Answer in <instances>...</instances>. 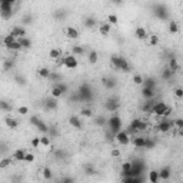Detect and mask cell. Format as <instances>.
I'll list each match as a JSON object with an SVG mask.
<instances>
[{
    "label": "cell",
    "mask_w": 183,
    "mask_h": 183,
    "mask_svg": "<svg viewBox=\"0 0 183 183\" xmlns=\"http://www.w3.org/2000/svg\"><path fill=\"white\" fill-rule=\"evenodd\" d=\"M77 96H79V102H90L92 97H93L92 87L87 83L80 84V86H79V90H77Z\"/></svg>",
    "instance_id": "1"
},
{
    "label": "cell",
    "mask_w": 183,
    "mask_h": 183,
    "mask_svg": "<svg viewBox=\"0 0 183 183\" xmlns=\"http://www.w3.org/2000/svg\"><path fill=\"white\" fill-rule=\"evenodd\" d=\"M107 126H109V129H110V133L115 136L119 130H122V126H123L120 116L119 115H112L109 119H107Z\"/></svg>",
    "instance_id": "2"
},
{
    "label": "cell",
    "mask_w": 183,
    "mask_h": 183,
    "mask_svg": "<svg viewBox=\"0 0 183 183\" xmlns=\"http://www.w3.org/2000/svg\"><path fill=\"white\" fill-rule=\"evenodd\" d=\"M12 16H13V4L2 2L0 3V17L4 20H9L12 19Z\"/></svg>",
    "instance_id": "3"
},
{
    "label": "cell",
    "mask_w": 183,
    "mask_h": 183,
    "mask_svg": "<svg viewBox=\"0 0 183 183\" xmlns=\"http://www.w3.org/2000/svg\"><path fill=\"white\" fill-rule=\"evenodd\" d=\"M63 66L66 69H70V70L76 69L77 66H79V62H77L76 56H74V55H66V56H63Z\"/></svg>",
    "instance_id": "4"
},
{
    "label": "cell",
    "mask_w": 183,
    "mask_h": 183,
    "mask_svg": "<svg viewBox=\"0 0 183 183\" xmlns=\"http://www.w3.org/2000/svg\"><path fill=\"white\" fill-rule=\"evenodd\" d=\"M30 123H32L33 126H36V129H37L39 132H42V133H49V126L46 125L43 120L39 119L37 116H32V117H30Z\"/></svg>",
    "instance_id": "5"
},
{
    "label": "cell",
    "mask_w": 183,
    "mask_h": 183,
    "mask_svg": "<svg viewBox=\"0 0 183 183\" xmlns=\"http://www.w3.org/2000/svg\"><path fill=\"white\" fill-rule=\"evenodd\" d=\"M172 129H173V120H170L169 117L162 119L160 122L158 123V130L160 133H167V132H170Z\"/></svg>",
    "instance_id": "6"
},
{
    "label": "cell",
    "mask_w": 183,
    "mask_h": 183,
    "mask_svg": "<svg viewBox=\"0 0 183 183\" xmlns=\"http://www.w3.org/2000/svg\"><path fill=\"white\" fill-rule=\"evenodd\" d=\"M166 107H167V103H164V102H154L153 106H152L150 115L162 116V115H163V112L166 110Z\"/></svg>",
    "instance_id": "7"
},
{
    "label": "cell",
    "mask_w": 183,
    "mask_h": 183,
    "mask_svg": "<svg viewBox=\"0 0 183 183\" xmlns=\"http://www.w3.org/2000/svg\"><path fill=\"white\" fill-rule=\"evenodd\" d=\"M115 139H116V142H117L119 145H122V146H127L129 142H130L129 133L126 132V130H119V132L115 135Z\"/></svg>",
    "instance_id": "8"
},
{
    "label": "cell",
    "mask_w": 183,
    "mask_h": 183,
    "mask_svg": "<svg viewBox=\"0 0 183 183\" xmlns=\"http://www.w3.org/2000/svg\"><path fill=\"white\" fill-rule=\"evenodd\" d=\"M105 107H106L107 112L115 113L116 110L119 109V102H117L116 99H109L106 103H105Z\"/></svg>",
    "instance_id": "9"
},
{
    "label": "cell",
    "mask_w": 183,
    "mask_h": 183,
    "mask_svg": "<svg viewBox=\"0 0 183 183\" xmlns=\"http://www.w3.org/2000/svg\"><path fill=\"white\" fill-rule=\"evenodd\" d=\"M154 14L159 17L160 20H166L169 17V13H167V9L164 6H158L154 9Z\"/></svg>",
    "instance_id": "10"
},
{
    "label": "cell",
    "mask_w": 183,
    "mask_h": 183,
    "mask_svg": "<svg viewBox=\"0 0 183 183\" xmlns=\"http://www.w3.org/2000/svg\"><path fill=\"white\" fill-rule=\"evenodd\" d=\"M172 176V169L169 166L163 167V169H160V172H159V180H169Z\"/></svg>",
    "instance_id": "11"
},
{
    "label": "cell",
    "mask_w": 183,
    "mask_h": 183,
    "mask_svg": "<svg viewBox=\"0 0 183 183\" xmlns=\"http://www.w3.org/2000/svg\"><path fill=\"white\" fill-rule=\"evenodd\" d=\"M69 125H70L72 127H74V129H82L83 123H82V120H80V117H79V116L73 115V116H70V117H69Z\"/></svg>",
    "instance_id": "12"
},
{
    "label": "cell",
    "mask_w": 183,
    "mask_h": 183,
    "mask_svg": "<svg viewBox=\"0 0 183 183\" xmlns=\"http://www.w3.org/2000/svg\"><path fill=\"white\" fill-rule=\"evenodd\" d=\"M10 33H12L16 39H20V37H24L26 36V29L24 27H22V26H14Z\"/></svg>",
    "instance_id": "13"
},
{
    "label": "cell",
    "mask_w": 183,
    "mask_h": 183,
    "mask_svg": "<svg viewBox=\"0 0 183 183\" xmlns=\"http://www.w3.org/2000/svg\"><path fill=\"white\" fill-rule=\"evenodd\" d=\"M66 35H67L69 39H73V40H76V39H79V30L76 29V27H73V26H69V27H66Z\"/></svg>",
    "instance_id": "14"
},
{
    "label": "cell",
    "mask_w": 183,
    "mask_h": 183,
    "mask_svg": "<svg viewBox=\"0 0 183 183\" xmlns=\"http://www.w3.org/2000/svg\"><path fill=\"white\" fill-rule=\"evenodd\" d=\"M24 154H26L24 149H16V150H13V153H12V159L19 160V162H23L24 160Z\"/></svg>",
    "instance_id": "15"
},
{
    "label": "cell",
    "mask_w": 183,
    "mask_h": 183,
    "mask_svg": "<svg viewBox=\"0 0 183 183\" xmlns=\"http://www.w3.org/2000/svg\"><path fill=\"white\" fill-rule=\"evenodd\" d=\"M135 35H136V37L139 39V40H146V37H148V30L145 29V27H142V26H139V27H136V30H135Z\"/></svg>",
    "instance_id": "16"
},
{
    "label": "cell",
    "mask_w": 183,
    "mask_h": 183,
    "mask_svg": "<svg viewBox=\"0 0 183 183\" xmlns=\"http://www.w3.org/2000/svg\"><path fill=\"white\" fill-rule=\"evenodd\" d=\"M142 96L145 97V99H153V97L156 96V92H154V89L143 86V89H142Z\"/></svg>",
    "instance_id": "17"
},
{
    "label": "cell",
    "mask_w": 183,
    "mask_h": 183,
    "mask_svg": "<svg viewBox=\"0 0 183 183\" xmlns=\"http://www.w3.org/2000/svg\"><path fill=\"white\" fill-rule=\"evenodd\" d=\"M13 42H16V37L12 35V33H9V35H6L3 39H2V43H3L4 47H9L10 45H12Z\"/></svg>",
    "instance_id": "18"
},
{
    "label": "cell",
    "mask_w": 183,
    "mask_h": 183,
    "mask_svg": "<svg viewBox=\"0 0 183 183\" xmlns=\"http://www.w3.org/2000/svg\"><path fill=\"white\" fill-rule=\"evenodd\" d=\"M145 139L146 137H142V136H136L133 137V146L137 149H143L145 148Z\"/></svg>",
    "instance_id": "19"
},
{
    "label": "cell",
    "mask_w": 183,
    "mask_h": 183,
    "mask_svg": "<svg viewBox=\"0 0 183 183\" xmlns=\"http://www.w3.org/2000/svg\"><path fill=\"white\" fill-rule=\"evenodd\" d=\"M153 103H154L153 99H146L145 105L142 106V112H143V113H149V115H150V110H152V106H153Z\"/></svg>",
    "instance_id": "20"
},
{
    "label": "cell",
    "mask_w": 183,
    "mask_h": 183,
    "mask_svg": "<svg viewBox=\"0 0 183 183\" xmlns=\"http://www.w3.org/2000/svg\"><path fill=\"white\" fill-rule=\"evenodd\" d=\"M148 43L149 46H158L159 43H160V39H159L158 35H148Z\"/></svg>",
    "instance_id": "21"
},
{
    "label": "cell",
    "mask_w": 183,
    "mask_h": 183,
    "mask_svg": "<svg viewBox=\"0 0 183 183\" xmlns=\"http://www.w3.org/2000/svg\"><path fill=\"white\" fill-rule=\"evenodd\" d=\"M169 69H170L173 73L180 70V64H179V62L176 60V57H172L170 60H169Z\"/></svg>",
    "instance_id": "22"
},
{
    "label": "cell",
    "mask_w": 183,
    "mask_h": 183,
    "mask_svg": "<svg viewBox=\"0 0 183 183\" xmlns=\"http://www.w3.org/2000/svg\"><path fill=\"white\" fill-rule=\"evenodd\" d=\"M4 123H6V126L7 127H10V129H16L17 126H19V122H17L16 119H13L12 116L6 117V119H4Z\"/></svg>",
    "instance_id": "23"
},
{
    "label": "cell",
    "mask_w": 183,
    "mask_h": 183,
    "mask_svg": "<svg viewBox=\"0 0 183 183\" xmlns=\"http://www.w3.org/2000/svg\"><path fill=\"white\" fill-rule=\"evenodd\" d=\"M119 70H122V72H129V70H130V64H129V62L126 60L125 57H122V56H120Z\"/></svg>",
    "instance_id": "24"
},
{
    "label": "cell",
    "mask_w": 183,
    "mask_h": 183,
    "mask_svg": "<svg viewBox=\"0 0 183 183\" xmlns=\"http://www.w3.org/2000/svg\"><path fill=\"white\" fill-rule=\"evenodd\" d=\"M72 55H74L77 57V56H83L84 55V47L80 45H76L72 47Z\"/></svg>",
    "instance_id": "25"
},
{
    "label": "cell",
    "mask_w": 183,
    "mask_h": 183,
    "mask_svg": "<svg viewBox=\"0 0 183 183\" xmlns=\"http://www.w3.org/2000/svg\"><path fill=\"white\" fill-rule=\"evenodd\" d=\"M49 57L53 59V60H56V59L62 57V50H60V49H57V47L50 49V51H49Z\"/></svg>",
    "instance_id": "26"
},
{
    "label": "cell",
    "mask_w": 183,
    "mask_h": 183,
    "mask_svg": "<svg viewBox=\"0 0 183 183\" xmlns=\"http://www.w3.org/2000/svg\"><path fill=\"white\" fill-rule=\"evenodd\" d=\"M19 40V43L22 45V49H30L32 47V40L30 39H27L24 36V37H20V39H17Z\"/></svg>",
    "instance_id": "27"
},
{
    "label": "cell",
    "mask_w": 183,
    "mask_h": 183,
    "mask_svg": "<svg viewBox=\"0 0 183 183\" xmlns=\"http://www.w3.org/2000/svg\"><path fill=\"white\" fill-rule=\"evenodd\" d=\"M110 29H112V24H109V23H102L99 27L100 33H102L103 36H107L110 33Z\"/></svg>",
    "instance_id": "28"
},
{
    "label": "cell",
    "mask_w": 183,
    "mask_h": 183,
    "mask_svg": "<svg viewBox=\"0 0 183 183\" xmlns=\"http://www.w3.org/2000/svg\"><path fill=\"white\" fill-rule=\"evenodd\" d=\"M50 69H47V67H40L37 70V74H39V77H42V79H49V76H50Z\"/></svg>",
    "instance_id": "29"
},
{
    "label": "cell",
    "mask_w": 183,
    "mask_h": 183,
    "mask_svg": "<svg viewBox=\"0 0 183 183\" xmlns=\"http://www.w3.org/2000/svg\"><path fill=\"white\" fill-rule=\"evenodd\" d=\"M130 167H132V162H123L122 163V175L123 176H129Z\"/></svg>",
    "instance_id": "30"
},
{
    "label": "cell",
    "mask_w": 183,
    "mask_h": 183,
    "mask_svg": "<svg viewBox=\"0 0 183 183\" xmlns=\"http://www.w3.org/2000/svg\"><path fill=\"white\" fill-rule=\"evenodd\" d=\"M143 86L150 87V89H156V80L153 77H148V79H143Z\"/></svg>",
    "instance_id": "31"
},
{
    "label": "cell",
    "mask_w": 183,
    "mask_h": 183,
    "mask_svg": "<svg viewBox=\"0 0 183 183\" xmlns=\"http://www.w3.org/2000/svg\"><path fill=\"white\" fill-rule=\"evenodd\" d=\"M148 180H149L150 183H158V182H159V172H156V170L149 172Z\"/></svg>",
    "instance_id": "32"
},
{
    "label": "cell",
    "mask_w": 183,
    "mask_h": 183,
    "mask_svg": "<svg viewBox=\"0 0 183 183\" xmlns=\"http://www.w3.org/2000/svg\"><path fill=\"white\" fill-rule=\"evenodd\" d=\"M169 32L172 35H177L179 33V24H177V22H173V20L169 22Z\"/></svg>",
    "instance_id": "33"
},
{
    "label": "cell",
    "mask_w": 183,
    "mask_h": 183,
    "mask_svg": "<svg viewBox=\"0 0 183 183\" xmlns=\"http://www.w3.org/2000/svg\"><path fill=\"white\" fill-rule=\"evenodd\" d=\"M46 109H49V110L57 109V103H56V99H55V97H51V99L46 100Z\"/></svg>",
    "instance_id": "34"
},
{
    "label": "cell",
    "mask_w": 183,
    "mask_h": 183,
    "mask_svg": "<svg viewBox=\"0 0 183 183\" xmlns=\"http://www.w3.org/2000/svg\"><path fill=\"white\" fill-rule=\"evenodd\" d=\"M172 76H173V72L169 67H164L163 72H162V79H163V80H170Z\"/></svg>",
    "instance_id": "35"
},
{
    "label": "cell",
    "mask_w": 183,
    "mask_h": 183,
    "mask_svg": "<svg viewBox=\"0 0 183 183\" xmlns=\"http://www.w3.org/2000/svg\"><path fill=\"white\" fill-rule=\"evenodd\" d=\"M97 60H99V55H97V51L92 50V51L89 53V63H90V64H96Z\"/></svg>",
    "instance_id": "36"
},
{
    "label": "cell",
    "mask_w": 183,
    "mask_h": 183,
    "mask_svg": "<svg viewBox=\"0 0 183 183\" xmlns=\"http://www.w3.org/2000/svg\"><path fill=\"white\" fill-rule=\"evenodd\" d=\"M40 146H43V148L50 146V137L47 136V133H45V136H40Z\"/></svg>",
    "instance_id": "37"
},
{
    "label": "cell",
    "mask_w": 183,
    "mask_h": 183,
    "mask_svg": "<svg viewBox=\"0 0 183 183\" xmlns=\"http://www.w3.org/2000/svg\"><path fill=\"white\" fill-rule=\"evenodd\" d=\"M55 86L57 87V89H60V90H62V93H63V94L69 93V84L63 83V82H57V83H56Z\"/></svg>",
    "instance_id": "38"
},
{
    "label": "cell",
    "mask_w": 183,
    "mask_h": 183,
    "mask_svg": "<svg viewBox=\"0 0 183 183\" xmlns=\"http://www.w3.org/2000/svg\"><path fill=\"white\" fill-rule=\"evenodd\" d=\"M10 164H12V156H10V158H3L0 160V169H6Z\"/></svg>",
    "instance_id": "39"
},
{
    "label": "cell",
    "mask_w": 183,
    "mask_h": 183,
    "mask_svg": "<svg viewBox=\"0 0 183 183\" xmlns=\"http://www.w3.org/2000/svg\"><path fill=\"white\" fill-rule=\"evenodd\" d=\"M80 116L82 117H92L93 116V110L90 109V107H83L80 110Z\"/></svg>",
    "instance_id": "40"
},
{
    "label": "cell",
    "mask_w": 183,
    "mask_h": 183,
    "mask_svg": "<svg viewBox=\"0 0 183 183\" xmlns=\"http://www.w3.org/2000/svg\"><path fill=\"white\" fill-rule=\"evenodd\" d=\"M154 146H156V142H154L152 137H146L145 139V148L143 149H153Z\"/></svg>",
    "instance_id": "41"
},
{
    "label": "cell",
    "mask_w": 183,
    "mask_h": 183,
    "mask_svg": "<svg viewBox=\"0 0 183 183\" xmlns=\"http://www.w3.org/2000/svg\"><path fill=\"white\" fill-rule=\"evenodd\" d=\"M0 109L6 110V112H10V110L13 109V106L10 105L9 102H6V100H0Z\"/></svg>",
    "instance_id": "42"
},
{
    "label": "cell",
    "mask_w": 183,
    "mask_h": 183,
    "mask_svg": "<svg viewBox=\"0 0 183 183\" xmlns=\"http://www.w3.org/2000/svg\"><path fill=\"white\" fill-rule=\"evenodd\" d=\"M42 175H43V177H45L46 180H51V177H53L51 170L49 169V167H43V169H42Z\"/></svg>",
    "instance_id": "43"
},
{
    "label": "cell",
    "mask_w": 183,
    "mask_h": 183,
    "mask_svg": "<svg viewBox=\"0 0 183 183\" xmlns=\"http://www.w3.org/2000/svg\"><path fill=\"white\" fill-rule=\"evenodd\" d=\"M7 49H9V50H13V51H19V50H22V45H20L19 40L16 39V42H13Z\"/></svg>",
    "instance_id": "44"
},
{
    "label": "cell",
    "mask_w": 183,
    "mask_h": 183,
    "mask_svg": "<svg viewBox=\"0 0 183 183\" xmlns=\"http://www.w3.org/2000/svg\"><path fill=\"white\" fill-rule=\"evenodd\" d=\"M83 24L90 29V27H94V26H96V20H94L93 17H87V19H84Z\"/></svg>",
    "instance_id": "45"
},
{
    "label": "cell",
    "mask_w": 183,
    "mask_h": 183,
    "mask_svg": "<svg viewBox=\"0 0 183 183\" xmlns=\"http://www.w3.org/2000/svg\"><path fill=\"white\" fill-rule=\"evenodd\" d=\"M110 62H112L113 67H115V69H119V63H120V56H117V55H113L112 57H110Z\"/></svg>",
    "instance_id": "46"
},
{
    "label": "cell",
    "mask_w": 183,
    "mask_h": 183,
    "mask_svg": "<svg viewBox=\"0 0 183 183\" xmlns=\"http://www.w3.org/2000/svg\"><path fill=\"white\" fill-rule=\"evenodd\" d=\"M107 23H109V24H117V23H119V19H117V16H116V14H109V16H107Z\"/></svg>",
    "instance_id": "47"
},
{
    "label": "cell",
    "mask_w": 183,
    "mask_h": 183,
    "mask_svg": "<svg viewBox=\"0 0 183 183\" xmlns=\"http://www.w3.org/2000/svg\"><path fill=\"white\" fill-rule=\"evenodd\" d=\"M63 96V93H62V90L60 89H57V87H53L51 89V97H55V99H59V97H62Z\"/></svg>",
    "instance_id": "48"
},
{
    "label": "cell",
    "mask_w": 183,
    "mask_h": 183,
    "mask_svg": "<svg viewBox=\"0 0 183 183\" xmlns=\"http://www.w3.org/2000/svg\"><path fill=\"white\" fill-rule=\"evenodd\" d=\"M12 67H13V62L12 60H4L3 64H2V69H3V70H10Z\"/></svg>",
    "instance_id": "49"
},
{
    "label": "cell",
    "mask_w": 183,
    "mask_h": 183,
    "mask_svg": "<svg viewBox=\"0 0 183 183\" xmlns=\"http://www.w3.org/2000/svg\"><path fill=\"white\" fill-rule=\"evenodd\" d=\"M133 83L143 84V76H142V74H135V76H133Z\"/></svg>",
    "instance_id": "50"
},
{
    "label": "cell",
    "mask_w": 183,
    "mask_h": 183,
    "mask_svg": "<svg viewBox=\"0 0 183 183\" xmlns=\"http://www.w3.org/2000/svg\"><path fill=\"white\" fill-rule=\"evenodd\" d=\"M96 125L97 126H105V125H107V119L106 117H103V116H99L96 119Z\"/></svg>",
    "instance_id": "51"
},
{
    "label": "cell",
    "mask_w": 183,
    "mask_h": 183,
    "mask_svg": "<svg viewBox=\"0 0 183 183\" xmlns=\"http://www.w3.org/2000/svg\"><path fill=\"white\" fill-rule=\"evenodd\" d=\"M23 162H27V163H32V162H35V154H33V153H27V152H26L24 160H23Z\"/></svg>",
    "instance_id": "52"
},
{
    "label": "cell",
    "mask_w": 183,
    "mask_h": 183,
    "mask_svg": "<svg viewBox=\"0 0 183 183\" xmlns=\"http://www.w3.org/2000/svg\"><path fill=\"white\" fill-rule=\"evenodd\" d=\"M173 127H176V129H183V120H182V119H175V120H173Z\"/></svg>",
    "instance_id": "53"
},
{
    "label": "cell",
    "mask_w": 183,
    "mask_h": 183,
    "mask_svg": "<svg viewBox=\"0 0 183 183\" xmlns=\"http://www.w3.org/2000/svg\"><path fill=\"white\" fill-rule=\"evenodd\" d=\"M173 93H175V96H176L177 99H182V97H183V90H182V87H176Z\"/></svg>",
    "instance_id": "54"
},
{
    "label": "cell",
    "mask_w": 183,
    "mask_h": 183,
    "mask_svg": "<svg viewBox=\"0 0 183 183\" xmlns=\"http://www.w3.org/2000/svg\"><path fill=\"white\" fill-rule=\"evenodd\" d=\"M32 146H33L35 149L40 148V137H33V139H32Z\"/></svg>",
    "instance_id": "55"
},
{
    "label": "cell",
    "mask_w": 183,
    "mask_h": 183,
    "mask_svg": "<svg viewBox=\"0 0 183 183\" xmlns=\"http://www.w3.org/2000/svg\"><path fill=\"white\" fill-rule=\"evenodd\" d=\"M17 113H19V115H27V113H29V109L26 106H22L17 109Z\"/></svg>",
    "instance_id": "56"
},
{
    "label": "cell",
    "mask_w": 183,
    "mask_h": 183,
    "mask_svg": "<svg viewBox=\"0 0 183 183\" xmlns=\"http://www.w3.org/2000/svg\"><path fill=\"white\" fill-rule=\"evenodd\" d=\"M84 172H86L87 175H92V173H93V172H94L93 166H90V164H89V166H86V167H84Z\"/></svg>",
    "instance_id": "57"
},
{
    "label": "cell",
    "mask_w": 183,
    "mask_h": 183,
    "mask_svg": "<svg viewBox=\"0 0 183 183\" xmlns=\"http://www.w3.org/2000/svg\"><path fill=\"white\" fill-rule=\"evenodd\" d=\"M112 156H113V158H119V156H120V150H119V149H113V150H112Z\"/></svg>",
    "instance_id": "58"
},
{
    "label": "cell",
    "mask_w": 183,
    "mask_h": 183,
    "mask_svg": "<svg viewBox=\"0 0 183 183\" xmlns=\"http://www.w3.org/2000/svg\"><path fill=\"white\" fill-rule=\"evenodd\" d=\"M23 22H24L26 24H30V23H32V17H30V16H26L24 19H23Z\"/></svg>",
    "instance_id": "59"
},
{
    "label": "cell",
    "mask_w": 183,
    "mask_h": 183,
    "mask_svg": "<svg viewBox=\"0 0 183 183\" xmlns=\"http://www.w3.org/2000/svg\"><path fill=\"white\" fill-rule=\"evenodd\" d=\"M113 2H115L116 4H120V3H122V2H123V0H113Z\"/></svg>",
    "instance_id": "60"
}]
</instances>
